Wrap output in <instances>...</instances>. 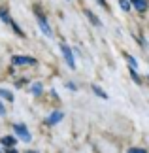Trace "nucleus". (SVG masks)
I'll use <instances>...</instances> for the list:
<instances>
[{
	"mask_svg": "<svg viewBox=\"0 0 149 153\" xmlns=\"http://www.w3.org/2000/svg\"><path fill=\"white\" fill-rule=\"evenodd\" d=\"M32 95H42V83H34L32 85Z\"/></svg>",
	"mask_w": 149,
	"mask_h": 153,
	"instance_id": "4468645a",
	"label": "nucleus"
},
{
	"mask_svg": "<svg viewBox=\"0 0 149 153\" xmlns=\"http://www.w3.org/2000/svg\"><path fill=\"white\" fill-rule=\"evenodd\" d=\"M93 91H94V95H96V97H100V98H104V100H108V95H106V93H104L102 89H100L98 85H93Z\"/></svg>",
	"mask_w": 149,
	"mask_h": 153,
	"instance_id": "9d476101",
	"label": "nucleus"
},
{
	"mask_svg": "<svg viewBox=\"0 0 149 153\" xmlns=\"http://www.w3.org/2000/svg\"><path fill=\"white\" fill-rule=\"evenodd\" d=\"M62 119H64V114H62V111H53V114L45 119V123H47V125H57V123H61Z\"/></svg>",
	"mask_w": 149,
	"mask_h": 153,
	"instance_id": "39448f33",
	"label": "nucleus"
},
{
	"mask_svg": "<svg viewBox=\"0 0 149 153\" xmlns=\"http://www.w3.org/2000/svg\"><path fill=\"white\" fill-rule=\"evenodd\" d=\"M130 76H132V79L136 81V83H142V78H140V76H138V72H136V68H130Z\"/></svg>",
	"mask_w": 149,
	"mask_h": 153,
	"instance_id": "f8f14e48",
	"label": "nucleus"
},
{
	"mask_svg": "<svg viewBox=\"0 0 149 153\" xmlns=\"http://www.w3.org/2000/svg\"><path fill=\"white\" fill-rule=\"evenodd\" d=\"M8 25H10L11 28H13V30H15L17 34H19V36H25V32H23V30H21V28H19V25H17V23H15L13 19H10V21H8Z\"/></svg>",
	"mask_w": 149,
	"mask_h": 153,
	"instance_id": "9b49d317",
	"label": "nucleus"
},
{
	"mask_svg": "<svg viewBox=\"0 0 149 153\" xmlns=\"http://www.w3.org/2000/svg\"><path fill=\"white\" fill-rule=\"evenodd\" d=\"M66 87H68L70 91H76V89H77V85H76V83H72V81H68V83H66Z\"/></svg>",
	"mask_w": 149,
	"mask_h": 153,
	"instance_id": "a211bd4d",
	"label": "nucleus"
},
{
	"mask_svg": "<svg viewBox=\"0 0 149 153\" xmlns=\"http://www.w3.org/2000/svg\"><path fill=\"white\" fill-rule=\"evenodd\" d=\"M4 146H8V148H13V146L17 144V140H15V136H2V140H0Z\"/></svg>",
	"mask_w": 149,
	"mask_h": 153,
	"instance_id": "6e6552de",
	"label": "nucleus"
},
{
	"mask_svg": "<svg viewBox=\"0 0 149 153\" xmlns=\"http://www.w3.org/2000/svg\"><path fill=\"white\" fill-rule=\"evenodd\" d=\"M0 115H6V108H4L2 102H0Z\"/></svg>",
	"mask_w": 149,
	"mask_h": 153,
	"instance_id": "6ab92c4d",
	"label": "nucleus"
},
{
	"mask_svg": "<svg viewBox=\"0 0 149 153\" xmlns=\"http://www.w3.org/2000/svg\"><path fill=\"white\" fill-rule=\"evenodd\" d=\"M130 4H132L134 10H138V11H145L147 10V0H130Z\"/></svg>",
	"mask_w": 149,
	"mask_h": 153,
	"instance_id": "0eeeda50",
	"label": "nucleus"
},
{
	"mask_svg": "<svg viewBox=\"0 0 149 153\" xmlns=\"http://www.w3.org/2000/svg\"><path fill=\"white\" fill-rule=\"evenodd\" d=\"M0 19L6 21V23L10 21V15H8V10H6V8H0Z\"/></svg>",
	"mask_w": 149,
	"mask_h": 153,
	"instance_id": "ddd939ff",
	"label": "nucleus"
},
{
	"mask_svg": "<svg viewBox=\"0 0 149 153\" xmlns=\"http://www.w3.org/2000/svg\"><path fill=\"white\" fill-rule=\"evenodd\" d=\"M98 4H100V6H104V8L108 10V2H106V0H98Z\"/></svg>",
	"mask_w": 149,
	"mask_h": 153,
	"instance_id": "aec40b11",
	"label": "nucleus"
},
{
	"mask_svg": "<svg viewBox=\"0 0 149 153\" xmlns=\"http://www.w3.org/2000/svg\"><path fill=\"white\" fill-rule=\"evenodd\" d=\"M0 97H2L4 100H8V102H13V95H11L8 89H0Z\"/></svg>",
	"mask_w": 149,
	"mask_h": 153,
	"instance_id": "1a4fd4ad",
	"label": "nucleus"
},
{
	"mask_svg": "<svg viewBox=\"0 0 149 153\" xmlns=\"http://www.w3.org/2000/svg\"><path fill=\"white\" fill-rule=\"evenodd\" d=\"M119 6H121L125 11H128V10H130V2H128V0H119Z\"/></svg>",
	"mask_w": 149,
	"mask_h": 153,
	"instance_id": "dca6fc26",
	"label": "nucleus"
},
{
	"mask_svg": "<svg viewBox=\"0 0 149 153\" xmlns=\"http://www.w3.org/2000/svg\"><path fill=\"white\" fill-rule=\"evenodd\" d=\"M61 51H62V57H64V61H66V64L70 68H76V61H74V51L68 48V45H61Z\"/></svg>",
	"mask_w": 149,
	"mask_h": 153,
	"instance_id": "7ed1b4c3",
	"label": "nucleus"
},
{
	"mask_svg": "<svg viewBox=\"0 0 149 153\" xmlns=\"http://www.w3.org/2000/svg\"><path fill=\"white\" fill-rule=\"evenodd\" d=\"M34 11H36V19H38V25H40V30L45 34L47 38H51L53 36V32H51V28H49V25H47V19L44 15H42V11H40V8H34Z\"/></svg>",
	"mask_w": 149,
	"mask_h": 153,
	"instance_id": "f257e3e1",
	"label": "nucleus"
},
{
	"mask_svg": "<svg viewBox=\"0 0 149 153\" xmlns=\"http://www.w3.org/2000/svg\"><path fill=\"white\" fill-rule=\"evenodd\" d=\"M11 64H15V66H23V64H36V59L15 55V57H11Z\"/></svg>",
	"mask_w": 149,
	"mask_h": 153,
	"instance_id": "20e7f679",
	"label": "nucleus"
},
{
	"mask_svg": "<svg viewBox=\"0 0 149 153\" xmlns=\"http://www.w3.org/2000/svg\"><path fill=\"white\" fill-rule=\"evenodd\" d=\"M83 13H85V15H87V19H89V21H91V23H93V25H94V27H100V25H102V23H100V19H98V17H96V15H94V13H93V11H91V10H89V8H87V10H83Z\"/></svg>",
	"mask_w": 149,
	"mask_h": 153,
	"instance_id": "423d86ee",
	"label": "nucleus"
},
{
	"mask_svg": "<svg viewBox=\"0 0 149 153\" xmlns=\"http://www.w3.org/2000/svg\"><path fill=\"white\" fill-rule=\"evenodd\" d=\"M13 132H15L17 136H19V138L23 140V142H27V144L32 140L30 132H28V128H27L25 125H21V123H15V125H13Z\"/></svg>",
	"mask_w": 149,
	"mask_h": 153,
	"instance_id": "f03ea898",
	"label": "nucleus"
},
{
	"mask_svg": "<svg viewBox=\"0 0 149 153\" xmlns=\"http://www.w3.org/2000/svg\"><path fill=\"white\" fill-rule=\"evenodd\" d=\"M128 153H145V149H142V148H130Z\"/></svg>",
	"mask_w": 149,
	"mask_h": 153,
	"instance_id": "f3484780",
	"label": "nucleus"
},
{
	"mask_svg": "<svg viewBox=\"0 0 149 153\" xmlns=\"http://www.w3.org/2000/svg\"><path fill=\"white\" fill-rule=\"evenodd\" d=\"M125 57H127V61H128V64H130V68H136V70H138V62H136V59H132L130 55H125Z\"/></svg>",
	"mask_w": 149,
	"mask_h": 153,
	"instance_id": "2eb2a0df",
	"label": "nucleus"
}]
</instances>
